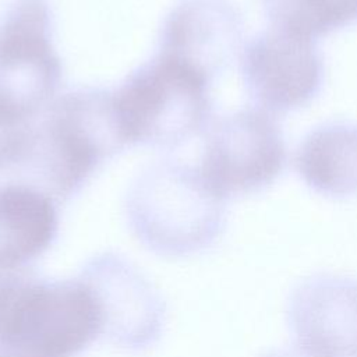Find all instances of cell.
<instances>
[{"instance_id": "obj_12", "label": "cell", "mask_w": 357, "mask_h": 357, "mask_svg": "<svg viewBox=\"0 0 357 357\" xmlns=\"http://www.w3.org/2000/svg\"><path fill=\"white\" fill-rule=\"evenodd\" d=\"M271 26L315 39L357 22V0H261Z\"/></svg>"}, {"instance_id": "obj_10", "label": "cell", "mask_w": 357, "mask_h": 357, "mask_svg": "<svg viewBox=\"0 0 357 357\" xmlns=\"http://www.w3.org/2000/svg\"><path fill=\"white\" fill-rule=\"evenodd\" d=\"M56 199L31 183L0 184V264L26 266L57 234Z\"/></svg>"}, {"instance_id": "obj_5", "label": "cell", "mask_w": 357, "mask_h": 357, "mask_svg": "<svg viewBox=\"0 0 357 357\" xmlns=\"http://www.w3.org/2000/svg\"><path fill=\"white\" fill-rule=\"evenodd\" d=\"M61 77L46 0H28L0 17V120L29 126L52 103Z\"/></svg>"}, {"instance_id": "obj_7", "label": "cell", "mask_w": 357, "mask_h": 357, "mask_svg": "<svg viewBox=\"0 0 357 357\" xmlns=\"http://www.w3.org/2000/svg\"><path fill=\"white\" fill-rule=\"evenodd\" d=\"M240 73L251 100L268 113L310 103L324 82V59L312 39L271 26L241 50Z\"/></svg>"}, {"instance_id": "obj_4", "label": "cell", "mask_w": 357, "mask_h": 357, "mask_svg": "<svg viewBox=\"0 0 357 357\" xmlns=\"http://www.w3.org/2000/svg\"><path fill=\"white\" fill-rule=\"evenodd\" d=\"M127 208L138 236L172 252L209 245L225 222V199L209 188L199 170L173 162L144 172L128 194Z\"/></svg>"}, {"instance_id": "obj_11", "label": "cell", "mask_w": 357, "mask_h": 357, "mask_svg": "<svg viewBox=\"0 0 357 357\" xmlns=\"http://www.w3.org/2000/svg\"><path fill=\"white\" fill-rule=\"evenodd\" d=\"M294 166L303 181L321 195H356L357 124L332 121L315 127L300 142Z\"/></svg>"}, {"instance_id": "obj_2", "label": "cell", "mask_w": 357, "mask_h": 357, "mask_svg": "<svg viewBox=\"0 0 357 357\" xmlns=\"http://www.w3.org/2000/svg\"><path fill=\"white\" fill-rule=\"evenodd\" d=\"M124 145L113 92L78 89L53 99L33 121L20 167L56 201L67 199Z\"/></svg>"}, {"instance_id": "obj_9", "label": "cell", "mask_w": 357, "mask_h": 357, "mask_svg": "<svg viewBox=\"0 0 357 357\" xmlns=\"http://www.w3.org/2000/svg\"><path fill=\"white\" fill-rule=\"evenodd\" d=\"M243 31V15L233 1L181 0L163 24L159 52L213 82L238 54Z\"/></svg>"}, {"instance_id": "obj_8", "label": "cell", "mask_w": 357, "mask_h": 357, "mask_svg": "<svg viewBox=\"0 0 357 357\" xmlns=\"http://www.w3.org/2000/svg\"><path fill=\"white\" fill-rule=\"evenodd\" d=\"M286 317L294 344L311 357H357V279H304L290 293Z\"/></svg>"}, {"instance_id": "obj_1", "label": "cell", "mask_w": 357, "mask_h": 357, "mask_svg": "<svg viewBox=\"0 0 357 357\" xmlns=\"http://www.w3.org/2000/svg\"><path fill=\"white\" fill-rule=\"evenodd\" d=\"M103 332L92 280H46L0 264V357H74Z\"/></svg>"}, {"instance_id": "obj_3", "label": "cell", "mask_w": 357, "mask_h": 357, "mask_svg": "<svg viewBox=\"0 0 357 357\" xmlns=\"http://www.w3.org/2000/svg\"><path fill=\"white\" fill-rule=\"evenodd\" d=\"M211 84L191 66L158 52L113 92L126 145L174 148L202 131L212 110Z\"/></svg>"}, {"instance_id": "obj_13", "label": "cell", "mask_w": 357, "mask_h": 357, "mask_svg": "<svg viewBox=\"0 0 357 357\" xmlns=\"http://www.w3.org/2000/svg\"><path fill=\"white\" fill-rule=\"evenodd\" d=\"M32 124L20 127L0 120V173L21 166L28 149Z\"/></svg>"}, {"instance_id": "obj_6", "label": "cell", "mask_w": 357, "mask_h": 357, "mask_svg": "<svg viewBox=\"0 0 357 357\" xmlns=\"http://www.w3.org/2000/svg\"><path fill=\"white\" fill-rule=\"evenodd\" d=\"M286 160L284 138L275 117L259 107H247L209 128L198 170L209 188L226 201L272 184Z\"/></svg>"}, {"instance_id": "obj_14", "label": "cell", "mask_w": 357, "mask_h": 357, "mask_svg": "<svg viewBox=\"0 0 357 357\" xmlns=\"http://www.w3.org/2000/svg\"><path fill=\"white\" fill-rule=\"evenodd\" d=\"M262 357H311V356L307 354L300 347H297L296 344H293L290 347H279V349L269 350Z\"/></svg>"}]
</instances>
